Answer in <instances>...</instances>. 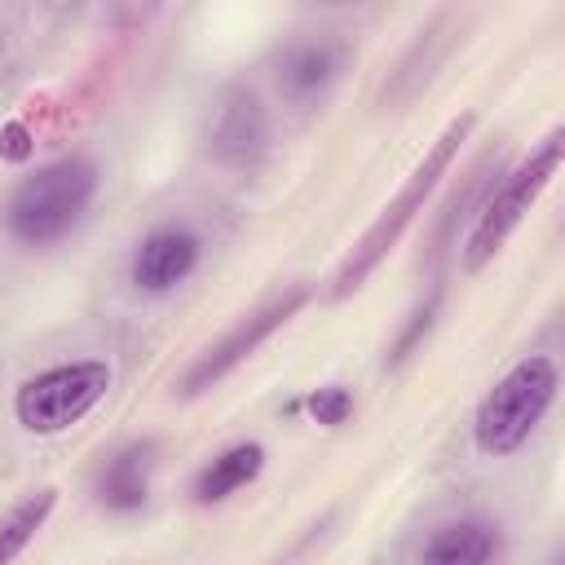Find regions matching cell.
Listing matches in <instances>:
<instances>
[{
	"label": "cell",
	"mask_w": 565,
	"mask_h": 565,
	"mask_svg": "<svg viewBox=\"0 0 565 565\" xmlns=\"http://www.w3.org/2000/svg\"><path fill=\"white\" fill-rule=\"evenodd\" d=\"M472 128H477V110H463V115H455L441 132H437V141L424 150V159L411 168V177L402 181V190L380 207V216L366 225V234L349 247V256L340 260V269H335V278H331V300H344V296H353L375 269H380V260L397 247V238L411 230V221L424 212V203L433 199V190L441 185V177L450 172V163H455V154L463 150V141L472 137Z\"/></svg>",
	"instance_id": "1"
},
{
	"label": "cell",
	"mask_w": 565,
	"mask_h": 565,
	"mask_svg": "<svg viewBox=\"0 0 565 565\" xmlns=\"http://www.w3.org/2000/svg\"><path fill=\"white\" fill-rule=\"evenodd\" d=\"M97 185L102 172L88 154H62L13 185L4 203V230L22 247H53L79 225V216L97 199Z\"/></svg>",
	"instance_id": "2"
},
{
	"label": "cell",
	"mask_w": 565,
	"mask_h": 565,
	"mask_svg": "<svg viewBox=\"0 0 565 565\" xmlns=\"http://www.w3.org/2000/svg\"><path fill=\"white\" fill-rule=\"evenodd\" d=\"M561 393V366L547 353H525L512 362L477 402L472 411V446L486 459H508L516 455L530 433L543 424Z\"/></svg>",
	"instance_id": "3"
},
{
	"label": "cell",
	"mask_w": 565,
	"mask_h": 565,
	"mask_svg": "<svg viewBox=\"0 0 565 565\" xmlns=\"http://www.w3.org/2000/svg\"><path fill=\"white\" fill-rule=\"evenodd\" d=\"M561 159H565V128H552L516 168L503 172V181L490 190V199L472 216V230H468V238L459 247V260H463L468 274H481L503 252L512 230L525 221V212L539 203V194L561 172Z\"/></svg>",
	"instance_id": "4"
},
{
	"label": "cell",
	"mask_w": 565,
	"mask_h": 565,
	"mask_svg": "<svg viewBox=\"0 0 565 565\" xmlns=\"http://www.w3.org/2000/svg\"><path fill=\"white\" fill-rule=\"evenodd\" d=\"M110 380H115V371L102 358H75V362L44 366L13 388V419L22 433L57 437V433L75 428L106 397Z\"/></svg>",
	"instance_id": "5"
},
{
	"label": "cell",
	"mask_w": 565,
	"mask_h": 565,
	"mask_svg": "<svg viewBox=\"0 0 565 565\" xmlns=\"http://www.w3.org/2000/svg\"><path fill=\"white\" fill-rule=\"evenodd\" d=\"M305 300H309V287L305 282H296V287H287V291H278V296H269L260 309H252L247 318H238L216 344H207L199 358H194V366L181 375V393L185 397H199L203 388H212V384H221L234 366H243L278 327H287L300 309H305Z\"/></svg>",
	"instance_id": "6"
},
{
	"label": "cell",
	"mask_w": 565,
	"mask_h": 565,
	"mask_svg": "<svg viewBox=\"0 0 565 565\" xmlns=\"http://www.w3.org/2000/svg\"><path fill=\"white\" fill-rule=\"evenodd\" d=\"M207 150L225 168H256L269 150V115L247 84H225L212 119H207Z\"/></svg>",
	"instance_id": "7"
},
{
	"label": "cell",
	"mask_w": 565,
	"mask_h": 565,
	"mask_svg": "<svg viewBox=\"0 0 565 565\" xmlns=\"http://www.w3.org/2000/svg\"><path fill=\"white\" fill-rule=\"evenodd\" d=\"M199 256H203V243L190 225H159L132 247L128 278L146 296H168L199 269Z\"/></svg>",
	"instance_id": "8"
},
{
	"label": "cell",
	"mask_w": 565,
	"mask_h": 565,
	"mask_svg": "<svg viewBox=\"0 0 565 565\" xmlns=\"http://www.w3.org/2000/svg\"><path fill=\"white\" fill-rule=\"evenodd\" d=\"M344 57H349V49H344V40H335V35L296 40V44L282 53V62H278V88H282L291 102L305 106V102L322 97V93L335 84Z\"/></svg>",
	"instance_id": "9"
},
{
	"label": "cell",
	"mask_w": 565,
	"mask_h": 565,
	"mask_svg": "<svg viewBox=\"0 0 565 565\" xmlns=\"http://www.w3.org/2000/svg\"><path fill=\"white\" fill-rule=\"evenodd\" d=\"M494 552H499V530L486 516H459L424 539L419 565H490Z\"/></svg>",
	"instance_id": "10"
},
{
	"label": "cell",
	"mask_w": 565,
	"mask_h": 565,
	"mask_svg": "<svg viewBox=\"0 0 565 565\" xmlns=\"http://www.w3.org/2000/svg\"><path fill=\"white\" fill-rule=\"evenodd\" d=\"M260 468H265V446L260 441H234V446H225L221 455H212L199 472H194V486H190V494H194V503H225L230 494H238L243 486H252L256 477H260Z\"/></svg>",
	"instance_id": "11"
},
{
	"label": "cell",
	"mask_w": 565,
	"mask_h": 565,
	"mask_svg": "<svg viewBox=\"0 0 565 565\" xmlns=\"http://www.w3.org/2000/svg\"><path fill=\"white\" fill-rule=\"evenodd\" d=\"M150 463H154V441H132L124 446L97 477V499L110 512H137L150 494Z\"/></svg>",
	"instance_id": "12"
},
{
	"label": "cell",
	"mask_w": 565,
	"mask_h": 565,
	"mask_svg": "<svg viewBox=\"0 0 565 565\" xmlns=\"http://www.w3.org/2000/svg\"><path fill=\"white\" fill-rule=\"evenodd\" d=\"M53 508H57V490L44 486V490L18 499V503L0 516V565H13V561L26 552V543L44 530V521L53 516Z\"/></svg>",
	"instance_id": "13"
},
{
	"label": "cell",
	"mask_w": 565,
	"mask_h": 565,
	"mask_svg": "<svg viewBox=\"0 0 565 565\" xmlns=\"http://www.w3.org/2000/svg\"><path fill=\"white\" fill-rule=\"evenodd\" d=\"M300 406L313 415V424H322V428H344L349 419H353V393L344 388V384H322V388H313V393H305L300 397Z\"/></svg>",
	"instance_id": "14"
},
{
	"label": "cell",
	"mask_w": 565,
	"mask_h": 565,
	"mask_svg": "<svg viewBox=\"0 0 565 565\" xmlns=\"http://www.w3.org/2000/svg\"><path fill=\"white\" fill-rule=\"evenodd\" d=\"M437 305H441V291H428V300L411 313V322L402 327V335H397V344H393V353H388V366H402L411 353H415V344L428 335V327H433V318H437Z\"/></svg>",
	"instance_id": "15"
},
{
	"label": "cell",
	"mask_w": 565,
	"mask_h": 565,
	"mask_svg": "<svg viewBox=\"0 0 565 565\" xmlns=\"http://www.w3.org/2000/svg\"><path fill=\"white\" fill-rule=\"evenodd\" d=\"M26 154H31V132H26V124H22V119H9V124L0 128V159L22 163Z\"/></svg>",
	"instance_id": "16"
},
{
	"label": "cell",
	"mask_w": 565,
	"mask_h": 565,
	"mask_svg": "<svg viewBox=\"0 0 565 565\" xmlns=\"http://www.w3.org/2000/svg\"><path fill=\"white\" fill-rule=\"evenodd\" d=\"M0 57H4V35H0Z\"/></svg>",
	"instance_id": "17"
},
{
	"label": "cell",
	"mask_w": 565,
	"mask_h": 565,
	"mask_svg": "<svg viewBox=\"0 0 565 565\" xmlns=\"http://www.w3.org/2000/svg\"><path fill=\"white\" fill-rule=\"evenodd\" d=\"M552 565H561V561H552Z\"/></svg>",
	"instance_id": "18"
}]
</instances>
